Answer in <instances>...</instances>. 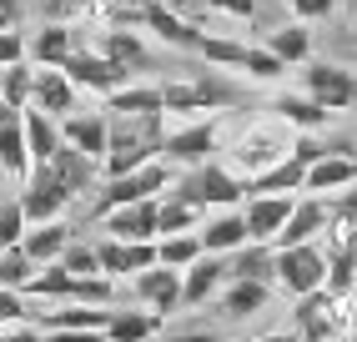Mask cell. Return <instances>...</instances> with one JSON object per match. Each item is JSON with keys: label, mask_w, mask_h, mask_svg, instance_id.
<instances>
[{"label": "cell", "mask_w": 357, "mask_h": 342, "mask_svg": "<svg viewBox=\"0 0 357 342\" xmlns=\"http://www.w3.org/2000/svg\"><path fill=\"white\" fill-rule=\"evenodd\" d=\"M166 146V116H111V151H106V177H126L146 161L161 156Z\"/></svg>", "instance_id": "obj_1"}, {"label": "cell", "mask_w": 357, "mask_h": 342, "mask_svg": "<svg viewBox=\"0 0 357 342\" xmlns=\"http://www.w3.org/2000/svg\"><path fill=\"white\" fill-rule=\"evenodd\" d=\"M172 197L181 202H197L202 211H227V207H242L252 197V181L242 177L236 166H222V161H202V166H186Z\"/></svg>", "instance_id": "obj_2"}, {"label": "cell", "mask_w": 357, "mask_h": 342, "mask_svg": "<svg viewBox=\"0 0 357 342\" xmlns=\"http://www.w3.org/2000/svg\"><path fill=\"white\" fill-rule=\"evenodd\" d=\"M292 146H297V136H292V126L287 121H257V126H247L242 136L231 141V166L242 171L247 181H257V177H267L272 166H282L292 156Z\"/></svg>", "instance_id": "obj_3"}, {"label": "cell", "mask_w": 357, "mask_h": 342, "mask_svg": "<svg viewBox=\"0 0 357 342\" xmlns=\"http://www.w3.org/2000/svg\"><path fill=\"white\" fill-rule=\"evenodd\" d=\"M176 177H181V166H172L166 156L146 161L141 171H126V177H106V186L96 191L91 211H96V216H106V211H116V207H136V202L166 197V191L176 186Z\"/></svg>", "instance_id": "obj_4"}, {"label": "cell", "mask_w": 357, "mask_h": 342, "mask_svg": "<svg viewBox=\"0 0 357 342\" xmlns=\"http://www.w3.org/2000/svg\"><path fill=\"white\" fill-rule=\"evenodd\" d=\"M161 96H166V116H202V111H227L236 101H247V91L222 81V76H176V81H161Z\"/></svg>", "instance_id": "obj_5"}, {"label": "cell", "mask_w": 357, "mask_h": 342, "mask_svg": "<svg viewBox=\"0 0 357 342\" xmlns=\"http://www.w3.org/2000/svg\"><path fill=\"white\" fill-rule=\"evenodd\" d=\"M332 257L322 241H302V247H277V287L287 297H312L327 287Z\"/></svg>", "instance_id": "obj_6"}, {"label": "cell", "mask_w": 357, "mask_h": 342, "mask_svg": "<svg viewBox=\"0 0 357 342\" xmlns=\"http://www.w3.org/2000/svg\"><path fill=\"white\" fill-rule=\"evenodd\" d=\"M70 202H76V191H70V186L56 177L51 161H40V166L31 171V181L20 186V207H26L31 227H40V222H61V211H66Z\"/></svg>", "instance_id": "obj_7"}, {"label": "cell", "mask_w": 357, "mask_h": 342, "mask_svg": "<svg viewBox=\"0 0 357 342\" xmlns=\"http://www.w3.org/2000/svg\"><path fill=\"white\" fill-rule=\"evenodd\" d=\"M31 171H36V156H31V136H26V111L0 101V177L26 186Z\"/></svg>", "instance_id": "obj_8"}, {"label": "cell", "mask_w": 357, "mask_h": 342, "mask_svg": "<svg viewBox=\"0 0 357 342\" xmlns=\"http://www.w3.org/2000/svg\"><path fill=\"white\" fill-rule=\"evenodd\" d=\"M302 91L317 96L327 111H347L357 106V76L337 61H307L302 66Z\"/></svg>", "instance_id": "obj_9"}, {"label": "cell", "mask_w": 357, "mask_h": 342, "mask_svg": "<svg viewBox=\"0 0 357 342\" xmlns=\"http://www.w3.org/2000/svg\"><path fill=\"white\" fill-rule=\"evenodd\" d=\"M222 146V121H186V126L176 131H166V146H161V156L172 161V166H202L211 161V151Z\"/></svg>", "instance_id": "obj_10"}, {"label": "cell", "mask_w": 357, "mask_h": 342, "mask_svg": "<svg viewBox=\"0 0 357 342\" xmlns=\"http://www.w3.org/2000/svg\"><path fill=\"white\" fill-rule=\"evenodd\" d=\"M66 70H70V81H76L81 91H96V96H116L121 86H131V70L106 61L96 45H81V51L66 61Z\"/></svg>", "instance_id": "obj_11"}, {"label": "cell", "mask_w": 357, "mask_h": 342, "mask_svg": "<svg viewBox=\"0 0 357 342\" xmlns=\"http://www.w3.org/2000/svg\"><path fill=\"white\" fill-rule=\"evenodd\" d=\"M231 282V257L222 252H206L202 262H192L181 272V307H202L211 297H222V287Z\"/></svg>", "instance_id": "obj_12"}, {"label": "cell", "mask_w": 357, "mask_h": 342, "mask_svg": "<svg viewBox=\"0 0 357 342\" xmlns=\"http://www.w3.org/2000/svg\"><path fill=\"white\" fill-rule=\"evenodd\" d=\"M101 232L106 237H121V241H161V197L106 211L101 216Z\"/></svg>", "instance_id": "obj_13"}, {"label": "cell", "mask_w": 357, "mask_h": 342, "mask_svg": "<svg viewBox=\"0 0 357 342\" xmlns=\"http://www.w3.org/2000/svg\"><path fill=\"white\" fill-rule=\"evenodd\" d=\"M332 222V197H317V191H302L292 216H287V227H282L277 237V247H302V241H317Z\"/></svg>", "instance_id": "obj_14"}, {"label": "cell", "mask_w": 357, "mask_h": 342, "mask_svg": "<svg viewBox=\"0 0 357 342\" xmlns=\"http://www.w3.org/2000/svg\"><path fill=\"white\" fill-rule=\"evenodd\" d=\"M297 197H302V191H297ZM297 197H287V191H272V197H247V202H242V216H247L252 241H272V247H277V237H282V227H287Z\"/></svg>", "instance_id": "obj_15"}, {"label": "cell", "mask_w": 357, "mask_h": 342, "mask_svg": "<svg viewBox=\"0 0 357 342\" xmlns=\"http://www.w3.org/2000/svg\"><path fill=\"white\" fill-rule=\"evenodd\" d=\"M61 131H66V146L106 161V151H111V111H70L61 121Z\"/></svg>", "instance_id": "obj_16"}, {"label": "cell", "mask_w": 357, "mask_h": 342, "mask_svg": "<svg viewBox=\"0 0 357 342\" xmlns=\"http://www.w3.org/2000/svg\"><path fill=\"white\" fill-rule=\"evenodd\" d=\"M131 297L141 302V307H151V312H176L181 307V272L176 267H151V272H141V277H131Z\"/></svg>", "instance_id": "obj_17"}, {"label": "cell", "mask_w": 357, "mask_h": 342, "mask_svg": "<svg viewBox=\"0 0 357 342\" xmlns=\"http://www.w3.org/2000/svg\"><path fill=\"white\" fill-rule=\"evenodd\" d=\"M76 96H81V86L70 81V70L66 66H36V101L31 106H40V111H51V116H70L76 111Z\"/></svg>", "instance_id": "obj_18"}, {"label": "cell", "mask_w": 357, "mask_h": 342, "mask_svg": "<svg viewBox=\"0 0 357 342\" xmlns=\"http://www.w3.org/2000/svg\"><path fill=\"white\" fill-rule=\"evenodd\" d=\"M197 232H202V247H206V252H222V257H231L236 247H247V241H252V232H247V216H242V207L211 211V216H206V222H202Z\"/></svg>", "instance_id": "obj_19"}, {"label": "cell", "mask_w": 357, "mask_h": 342, "mask_svg": "<svg viewBox=\"0 0 357 342\" xmlns=\"http://www.w3.org/2000/svg\"><path fill=\"white\" fill-rule=\"evenodd\" d=\"M272 111H277L282 121H287L292 131H307V136H317V131L327 126V121L337 116V111H327V106L317 101V96H307V91H282L277 101H272Z\"/></svg>", "instance_id": "obj_20"}, {"label": "cell", "mask_w": 357, "mask_h": 342, "mask_svg": "<svg viewBox=\"0 0 357 342\" xmlns=\"http://www.w3.org/2000/svg\"><path fill=\"white\" fill-rule=\"evenodd\" d=\"M76 51H81L76 26H66V20H40V31L31 36V61L36 66H66Z\"/></svg>", "instance_id": "obj_21"}, {"label": "cell", "mask_w": 357, "mask_h": 342, "mask_svg": "<svg viewBox=\"0 0 357 342\" xmlns=\"http://www.w3.org/2000/svg\"><path fill=\"white\" fill-rule=\"evenodd\" d=\"M86 45H96V51H101L106 61H116L121 70H141V66L151 61L146 40H141L136 31H121V26H101V31H96V40H86Z\"/></svg>", "instance_id": "obj_22"}, {"label": "cell", "mask_w": 357, "mask_h": 342, "mask_svg": "<svg viewBox=\"0 0 357 342\" xmlns=\"http://www.w3.org/2000/svg\"><path fill=\"white\" fill-rule=\"evenodd\" d=\"M347 186H357V151H337L307 166V191H317V197H337Z\"/></svg>", "instance_id": "obj_23"}, {"label": "cell", "mask_w": 357, "mask_h": 342, "mask_svg": "<svg viewBox=\"0 0 357 342\" xmlns=\"http://www.w3.org/2000/svg\"><path fill=\"white\" fill-rule=\"evenodd\" d=\"M146 31H151L156 40H166V45H176V51H202V31H197V20L176 15L172 6H166V0H156V6H151Z\"/></svg>", "instance_id": "obj_24"}, {"label": "cell", "mask_w": 357, "mask_h": 342, "mask_svg": "<svg viewBox=\"0 0 357 342\" xmlns=\"http://www.w3.org/2000/svg\"><path fill=\"white\" fill-rule=\"evenodd\" d=\"M51 166H56V177H61L70 191H76V197H81V191H101V186H96V177H106V166H101L96 156L76 151V146H61Z\"/></svg>", "instance_id": "obj_25"}, {"label": "cell", "mask_w": 357, "mask_h": 342, "mask_svg": "<svg viewBox=\"0 0 357 342\" xmlns=\"http://www.w3.org/2000/svg\"><path fill=\"white\" fill-rule=\"evenodd\" d=\"M161 322H166V317L151 312V307H136V312L116 307L111 327H106V342H156L161 337Z\"/></svg>", "instance_id": "obj_26"}, {"label": "cell", "mask_w": 357, "mask_h": 342, "mask_svg": "<svg viewBox=\"0 0 357 342\" xmlns=\"http://www.w3.org/2000/svg\"><path fill=\"white\" fill-rule=\"evenodd\" d=\"M20 292H26L31 302H70L76 297V272H70L66 262H45Z\"/></svg>", "instance_id": "obj_27"}, {"label": "cell", "mask_w": 357, "mask_h": 342, "mask_svg": "<svg viewBox=\"0 0 357 342\" xmlns=\"http://www.w3.org/2000/svg\"><path fill=\"white\" fill-rule=\"evenodd\" d=\"M106 111H111V116H166L161 81H156V86H141V81L121 86L116 96H106Z\"/></svg>", "instance_id": "obj_28"}, {"label": "cell", "mask_w": 357, "mask_h": 342, "mask_svg": "<svg viewBox=\"0 0 357 342\" xmlns=\"http://www.w3.org/2000/svg\"><path fill=\"white\" fill-rule=\"evenodd\" d=\"M247 277V282H272L277 287V247L272 241H247V247L231 252V282Z\"/></svg>", "instance_id": "obj_29"}, {"label": "cell", "mask_w": 357, "mask_h": 342, "mask_svg": "<svg viewBox=\"0 0 357 342\" xmlns=\"http://www.w3.org/2000/svg\"><path fill=\"white\" fill-rule=\"evenodd\" d=\"M26 136H31V156H36V166H40V161H56V151L66 146L61 116L40 111V106H31V111H26Z\"/></svg>", "instance_id": "obj_30"}, {"label": "cell", "mask_w": 357, "mask_h": 342, "mask_svg": "<svg viewBox=\"0 0 357 342\" xmlns=\"http://www.w3.org/2000/svg\"><path fill=\"white\" fill-rule=\"evenodd\" d=\"M267 297H272V282H247V277H236V282L222 287L217 307H222L227 317H252V312L267 307Z\"/></svg>", "instance_id": "obj_31"}, {"label": "cell", "mask_w": 357, "mask_h": 342, "mask_svg": "<svg viewBox=\"0 0 357 342\" xmlns=\"http://www.w3.org/2000/svg\"><path fill=\"white\" fill-rule=\"evenodd\" d=\"M70 241H76V237H70V227H66V222H40V227H31V232H26V241H20V247H26V252L45 267V262H61Z\"/></svg>", "instance_id": "obj_32"}, {"label": "cell", "mask_w": 357, "mask_h": 342, "mask_svg": "<svg viewBox=\"0 0 357 342\" xmlns=\"http://www.w3.org/2000/svg\"><path fill=\"white\" fill-rule=\"evenodd\" d=\"M267 45L287 66H307V61H312V31H307V20H292V26L267 31Z\"/></svg>", "instance_id": "obj_33"}, {"label": "cell", "mask_w": 357, "mask_h": 342, "mask_svg": "<svg viewBox=\"0 0 357 342\" xmlns=\"http://www.w3.org/2000/svg\"><path fill=\"white\" fill-rule=\"evenodd\" d=\"M272 191H287V197H297V191H307V166L297 156H287L282 166H272L267 177L252 181V197H272Z\"/></svg>", "instance_id": "obj_34"}, {"label": "cell", "mask_w": 357, "mask_h": 342, "mask_svg": "<svg viewBox=\"0 0 357 342\" xmlns=\"http://www.w3.org/2000/svg\"><path fill=\"white\" fill-rule=\"evenodd\" d=\"M156 252H161V267H176V272H186L192 262L206 257L202 232H172V237H161V241H156Z\"/></svg>", "instance_id": "obj_35"}, {"label": "cell", "mask_w": 357, "mask_h": 342, "mask_svg": "<svg viewBox=\"0 0 357 342\" xmlns=\"http://www.w3.org/2000/svg\"><path fill=\"white\" fill-rule=\"evenodd\" d=\"M0 101L31 111V101H36V61H20V66L0 70Z\"/></svg>", "instance_id": "obj_36"}, {"label": "cell", "mask_w": 357, "mask_h": 342, "mask_svg": "<svg viewBox=\"0 0 357 342\" xmlns=\"http://www.w3.org/2000/svg\"><path fill=\"white\" fill-rule=\"evenodd\" d=\"M206 216H211V211H202L197 202H181V197L166 191V197H161V237H172V232H197Z\"/></svg>", "instance_id": "obj_37"}, {"label": "cell", "mask_w": 357, "mask_h": 342, "mask_svg": "<svg viewBox=\"0 0 357 342\" xmlns=\"http://www.w3.org/2000/svg\"><path fill=\"white\" fill-rule=\"evenodd\" d=\"M156 0H101V26H121V31H141L146 26Z\"/></svg>", "instance_id": "obj_38"}, {"label": "cell", "mask_w": 357, "mask_h": 342, "mask_svg": "<svg viewBox=\"0 0 357 342\" xmlns=\"http://www.w3.org/2000/svg\"><path fill=\"white\" fill-rule=\"evenodd\" d=\"M242 76H247V81H261V86H272V81L287 76V61H282L272 45H252V51H247V66H242Z\"/></svg>", "instance_id": "obj_39"}, {"label": "cell", "mask_w": 357, "mask_h": 342, "mask_svg": "<svg viewBox=\"0 0 357 342\" xmlns=\"http://www.w3.org/2000/svg\"><path fill=\"white\" fill-rule=\"evenodd\" d=\"M40 272V262L26 252V247H6V252H0V287H26L31 277Z\"/></svg>", "instance_id": "obj_40"}, {"label": "cell", "mask_w": 357, "mask_h": 342, "mask_svg": "<svg viewBox=\"0 0 357 342\" xmlns=\"http://www.w3.org/2000/svg\"><path fill=\"white\" fill-rule=\"evenodd\" d=\"M31 232V216L20 207V197H0V247H20Z\"/></svg>", "instance_id": "obj_41"}, {"label": "cell", "mask_w": 357, "mask_h": 342, "mask_svg": "<svg viewBox=\"0 0 357 342\" xmlns=\"http://www.w3.org/2000/svg\"><path fill=\"white\" fill-rule=\"evenodd\" d=\"M247 51H252V45H242V40H227V36H202V51H197V56H206L211 66H236V70H242V66H247Z\"/></svg>", "instance_id": "obj_42"}, {"label": "cell", "mask_w": 357, "mask_h": 342, "mask_svg": "<svg viewBox=\"0 0 357 342\" xmlns=\"http://www.w3.org/2000/svg\"><path fill=\"white\" fill-rule=\"evenodd\" d=\"M36 322V307L26 292H15V287H0V332H10V327H26Z\"/></svg>", "instance_id": "obj_43"}, {"label": "cell", "mask_w": 357, "mask_h": 342, "mask_svg": "<svg viewBox=\"0 0 357 342\" xmlns=\"http://www.w3.org/2000/svg\"><path fill=\"white\" fill-rule=\"evenodd\" d=\"M61 262H66L76 277H101V272H106V267H101V252H96V241H70Z\"/></svg>", "instance_id": "obj_44"}, {"label": "cell", "mask_w": 357, "mask_h": 342, "mask_svg": "<svg viewBox=\"0 0 357 342\" xmlns=\"http://www.w3.org/2000/svg\"><path fill=\"white\" fill-rule=\"evenodd\" d=\"M156 262H161L156 241H126V277H141V272H151Z\"/></svg>", "instance_id": "obj_45"}, {"label": "cell", "mask_w": 357, "mask_h": 342, "mask_svg": "<svg viewBox=\"0 0 357 342\" xmlns=\"http://www.w3.org/2000/svg\"><path fill=\"white\" fill-rule=\"evenodd\" d=\"M96 252H101L106 277H126V241H121V237H101V241H96Z\"/></svg>", "instance_id": "obj_46"}, {"label": "cell", "mask_w": 357, "mask_h": 342, "mask_svg": "<svg viewBox=\"0 0 357 342\" xmlns=\"http://www.w3.org/2000/svg\"><path fill=\"white\" fill-rule=\"evenodd\" d=\"M20 61H31V40L20 36V31H0V70L20 66Z\"/></svg>", "instance_id": "obj_47"}, {"label": "cell", "mask_w": 357, "mask_h": 342, "mask_svg": "<svg viewBox=\"0 0 357 342\" xmlns=\"http://www.w3.org/2000/svg\"><path fill=\"white\" fill-rule=\"evenodd\" d=\"M45 20H66V26H81V6L76 0H36Z\"/></svg>", "instance_id": "obj_48"}, {"label": "cell", "mask_w": 357, "mask_h": 342, "mask_svg": "<svg viewBox=\"0 0 357 342\" xmlns=\"http://www.w3.org/2000/svg\"><path fill=\"white\" fill-rule=\"evenodd\" d=\"M287 6H292L297 20H327L332 10L342 6V0H287Z\"/></svg>", "instance_id": "obj_49"}, {"label": "cell", "mask_w": 357, "mask_h": 342, "mask_svg": "<svg viewBox=\"0 0 357 342\" xmlns=\"http://www.w3.org/2000/svg\"><path fill=\"white\" fill-rule=\"evenodd\" d=\"M45 342H106L101 327H56V332H45Z\"/></svg>", "instance_id": "obj_50"}, {"label": "cell", "mask_w": 357, "mask_h": 342, "mask_svg": "<svg viewBox=\"0 0 357 342\" xmlns=\"http://www.w3.org/2000/svg\"><path fill=\"white\" fill-rule=\"evenodd\" d=\"M156 342H222L211 327H172V332H161Z\"/></svg>", "instance_id": "obj_51"}, {"label": "cell", "mask_w": 357, "mask_h": 342, "mask_svg": "<svg viewBox=\"0 0 357 342\" xmlns=\"http://www.w3.org/2000/svg\"><path fill=\"white\" fill-rule=\"evenodd\" d=\"M26 26V0H0V31H20Z\"/></svg>", "instance_id": "obj_52"}, {"label": "cell", "mask_w": 357, "mask_h": 342, "mask_svg": "<svg viewBox=\"0 0 357 342\" xmlns=\"http://www.w3.org/2000/svg\"><path fill=\"white\" fill-rule=\"evenodd\" d=\"M211 10H222V15H236V20H252L257 15V0H206Z\"/></svg>", "instance_id": "obj_53"}, {"label": "cell", "mask_w": 357, "mask_h": 342, "mask_svg": "<svg viewBox=\"0 0 357 342\" xmlns=\"http://www.w3.org/2000/svg\"><path fill=\"white\" fill-rule=\"evenodd\" d=\"M166 6H172L176 15H186V20H202V15H211V6H206V0H166Z\"/></svg>", "instance_id": "obj_54"}, {"label": "cell", "mask_w": 357, "mask_h": 342, "mask_svg": "<svg viewBox=\"0 0 357 342\" xmlns=\"http://www.w3.org/2000/svg\"><path fill=\"white\" fill-rule=\"evenodd\" d=\"M6 342H45V332H40L36 322H26V327H10V332H6Z\"/></svg>", "instance_id": "obj_55"}, {"label": "cell", "mask_w": 357, "mask_h": 342, "mask_svg": "<svg viewBox=\"0 0 357 342\" xmlns=\"http://www.w3.org/2000/svg\"><path fill=\"white\" fill-rule=\"evenodd\" d=\"M332 207H342V211H352V216H357V186L337 191V197H332Z\"/></svg>", "instance_id": "obj_56"}, {"label": "cell", "mask_w": 357, "mask_h": 342, "mask_svg": "<svg viewBox=\"0 0 357 342\" xmlns=\"http://www.w3.org/2000/svg\"><path fill=\"white\" fill-rule=\"evenodd\" d=\"M252 342H302V332H261V337H252Z\"/></svg>", "instance_id": "obj_57"}, {"label": "cell", "mask_w": 357, "mask_h": 342, "mask_svg": "<svg viewBox=\"0 0 357 342\" xmlns=\"http://www.w3.org/2000/svg\"><path fill=\"white\" fill-rule=\"evenodd\" d=\"M342 51H347V56H352V61H357V36H352V40H347V45H342Z\"/></svg>", "instance_id": "obj_58"}, {"label": "cell", "mask_w": 357, "mask_h": 342, "mask_svg": "<svg viewBox=\"0 0 357 342\" xmlns=\"http://www.w3.org/2000/svg\"><path fill=\"white\" fill-rule=\"evenodd\" d=\"M342 6H347V10H352V15H357V0H342Z\"/></svg>", "instance_id": "obj_59"}, {"label": "cell", "mask_w": 357, "mask_h": 342, "mask_svg": "<svg viewBox=\"0 0 357 342\" xmlns=\"http://www.w3.org/2000/svg\"><path fill=\"white\" fill-rule=\"evenodd\" d=\"M0 342H6V332H0Z\"/></svg>", "instance_id": "obj_60"}, {"label": "cell", "mask_w": 357, "mask_h": 342, "mask_svg": "<svg viewBox=\"0 0 357 342\" xmlns=\"http://www.w3.org/2000/svg\"><path fill=\"white\" fill-rule=\"evenodd\" d=\"M352 342H357V332H352Z\"/></svg>", "instance_id": "obj_61"}, {"label": "cell", "mask_w": 357, "mask_h": 342, "mask_svg": "<svg viewBox=\"0 0 357 342\" xmlns=\"http://www.w3.org/2000/svg\"><path fill=\"white\" fill-rule=\"evenodd\" d=\"M352 146H357V136H352Z\"/></svg>", "instance_id": "obj_62"}]
</instances>
